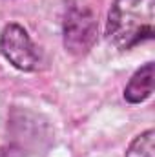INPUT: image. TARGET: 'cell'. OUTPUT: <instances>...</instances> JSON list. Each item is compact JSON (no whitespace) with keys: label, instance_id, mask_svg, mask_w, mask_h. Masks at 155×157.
Listing matches in <instances>:
<instances>
[{"label":"cell","instance_id":"277c9868","mask_svg":"<svg viewBox=\"0 0 155 157\" xmlns=\"http://www.w3.org/2000/svg\"><path fill=\"white\" fill-rule=\"evenodd\" d=\"M153 80H155V66L153 62L144 64L141 70L133 73L130 82L124 88V99L131 104L144 102L153 93Z\"/></svg>","mask_w":155,"mask_h":157},{"label":"cell","instance_id":"7a4b0ae2","mask_svg":"<svg viewBox=\"0 0 155 157\" xmlns=\"http://www.w3.org/2000/svg\"><path fill=\"white\" fill-rule=\"evenodd\" d=\"M97 17L88 6L73 4L68 7L64 17V48L73 53L82 55L91 49L97 40Z\"/></svg>","mask_w":155,"mask_h":157},{"label":"cell","instance_id":"6da1fadb","mask_svg":"<svg viewBox=\"0 0 155 157\" xmlns=\"http://www.w3.org/2000/svg\"><path fill=\"white\" fill-rule=\"evenodd\" d=\"M155 33V0H115L106 24L108 40L117 49H131Z\"/></svg>","mask_w":155,"mask_h":157},{"label":"cell","instance_id":"8992f818","mask_svg":"<svg viewBox=\"0 0 155 157\" xmlns=\"http://www.w3.org/2000/svg\"><path fill=\"white\" fill-rule=\"evenodd\" d=\"M0 157H20V154L13 148H0Z\"/></svg>","mask_w":155,"mask_h":157},{"label":"cell","instance_id":"3957f363","mask_svg":"<svg viewBox=\"0 0 155 157\" xmlns=\"http://www.w3.org/2000/svg\"><path fill=\"white\" fill-rule=\"evenodd\" d=\"M0 51L11 66L22 71H33L40 62V55L33 40L20 24H7L2 29Z\"/></svg>","mask_w":155,"mask_h":157},{"label":"cell","instance_id":"5b68a950","mask_svg":"<svg viewBox=\"0 0 155 157\" xmlns=\"http://www.w3.org/2000/svg\"><path fill=\"white\" fill-rule=\"evenodd\" d=\"M126 157H155V132L153 130H146L144 133L137 135L128 152Z\"/></svg>","mask_w":155,"mask_h":157}]
</instances>
